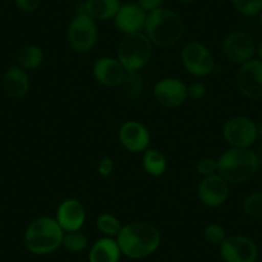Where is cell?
Wrapping results in <instances>:
<instances>
[{
  "mask_svg": "<svg viewBox=\"0 0 262 262\" xmlns=\"http://www.w3.org/2000/svg\"><path fill=\"white\" fill-rule=\"evenodd\" d=\"M44 52L40 47L36 45H27L22 48L17 54V64L24 69L25 71L39 69L44 62Z\"/></svg>",
  "mask_w": 262,
  "mask_h": 262,
  "instance_id": "cell-22",
  "label": "cell"
},
{
  "mask_svg": "<svg viewBox=\"0 0 262 262\" xmlns=\"http://www.w3.org/2000/svg\"><path fill=\"white\" fill-rule=\"evenodd\" d=\"M261 156H262V143H261Z\"/></svg>",
  "mask_w": 262,
  "mask_h": 262,
  "instance_id": "cell-38",
  "label": "cell"
},
{
  "mask_svg": "<svg viewBox=\"0 0 262 262\" xmlns=\"http://www.w3.org/2000/svg\"><path fill=\"white\" fill-rule=\"evenodd\" d=\"M256 52H257V55H258V59L262 62V41L256 47Z\"/></svg>",
  "mask_w": 262,
  "mask_h": 262,
  "instance_id": "cell-34",
  "label": "cell"
},
{
  "mask_svg": "<svg viewBox=\"0 0 262 262\" xmlns=\"http://www.w3.org/2000/svg\"><path fill=\"white\" fill-rule=\"evenodd\" d=\"M3 89L12 99L24 98L30 90V77L27 71L13 66L6 71L3 76Z\"/></svg>",
  "mask_w": 262,
  "mask_h": 262,
  "instance_id": "cell-18",
  "label": "cell"
},
{
  "mask_svg": "<svg viewBox=\"0 0 262 262\" xmlns=\"http://www.w3.org/2000/svg\"><path fill=\"white\" fill-rule=\"evenodd\" d=\"M121 254L116 238L103 236L90 247L89 262H118Z\"/></svg>",
  "mask_w": 262,
  "mask_h": 262,
  "instance_id": "cell-19",
  "label": "cell"
},
{
  "mask_svg": "<svg viewBox=\"0 0 262 262\" xmlns=\"http://www.w3.org/2000/svg\"><path fill=\"white\" fill-rule=\"evenodd\" d=\"M63 235L64 231L62 230L55 217L40 216L32 220L27 226L24 236L25 247L30 253L45 256L62 247Z\"/></svg>",
  "mask_w": 262,
  "mask_h": 262,
  "instance_id": "cell-3",
  "label": "cell"
},
{
  "mask_svg": "<svg viewBox=\"0 0 262 262\" xmlns=\"http://www.w3.org/2000/svg\"><path fill=\"white\" fill-rule=\"evenodd\" d=\"M184 69L195 77H205L215 72L216 62L212 53L206 45L198 41H189L181 50Z\"/></svg>",
  "mask_w": 262,
  "mask_h": 262,
  "instance_id": "cell-7",
  "label": "cell"
},
{
  "mask_svg": "<svg viewBox=\"0 0 262 262\" xmlns=\"http://www.w3.org/2000/svg\"><path fill=\"white\" fill-rule=\"evenodd\" d=\"M121 8L120 0H85L82 13L97 21H110Z\"/></svg>",
  "mask_w": 262,
  "mask_h": 262,
  "instance_id": "cell-20",
  "label": "cell"
},
{
  "mask_svg": "<svg viewBox=\"0 0 262 262\" xmlns=\"http://www.w3.org/2000/svg\"><path fill=\"white\" fill-rule=\"evenodd\" d=\"M121 253L131 259H143L155 253L162 236L157 226L147 221H134L122 225L116 236Z\"/></svg>",
  "mask_w": 262,
  "mask_h": 262,
  "instance_id": "cell-1",
  "label": "cell"
},
{
  "mask_svg": "<svg viewBox=\"0 0 262 262\" xmlns=\"http://www.w3.org/2000/svg\"><path fill=\"white\" fill-rule=\"evenodd\" d=\"M98 36L99 31L97 22L82 12L77 13L71 19L66 31L69 45L74 52L80 54H85L93 50L98 41Z\"/></svg>",
  "mask_w": 262,
  "mask_h": 262,
  "instance_id": "cell-6",
  "label": "cell"
},
{
  "mask_svg": "<svg viewBox=\"0 0 262 262\" xmlns=\"http://www.w3.org/2000/svg\"><path fill=\"white\" fill-rule=\"evenodd\" d=\"M126 70L117 58L100 57L93 64V76L105 88H120L126 77Z\"/></svg>",
  "mask_w": 262,
  "mask_h": 262,
  "instance_id": "cell-16",
  "label": "cell"
},
{
  "mask_svg": "<svg viewBox=\"0 0 262 262\" xmlns=\"http://www.w3.org/2000/svg\"><path fill=\"white\" fill-rule=\"evenodd\" d=\"M257 131H258V137H262V120L257 123Z\"/></svg>",
  "mask_w": 262,
  "mask_h": 262,
  "instance_id": "cell-35",
  "label": "cell"
},
{
  "mask_svg": "<svg viewBox=\"0 0 262 262\" xmlns=\"http://www.w3.org/2000/svg\"><path fill=\"white\" fill-rule=\"evenodd\" d=\"M95 225H97L98 230L104 236H108V238H116L121 231V228H122L121 221L115 215L108 212H104L98 216Z\"/></svg>",
  "mask_w": 262,
  "mask_h": 262,
  "instance_id": "cell-24",
  "label": "cell"
},
{
  "mask_svg": "<svg viewBox=\"0 0 262 262\" xmlns=\"http://www.w3.org/2000/svg\"><path fill=\"white\" fill-rule=\"evenodd\" d=\"M259 24H261V27H262V12L259 13Z\"/></svg>",
  "mask_w": 262,
  "mask_h": 262,
  "instance_id": "cell-37",
  "label": "cell"
},
{
  "mask_svg": "<svg viewBox=\"0 0 262 262\" xmlns=\"http://www.w3.org/2000/svg\"><path fill=\"white\" fill-rule=\"evenodd\" d=\"M206 95V85L203 82H193L188 86V98L193 100L202 99Z\"/></svg>",
  "mask_w": 262,
  "mask_h": 262,
  "instance_id": "cell-32",
  "label": "cell"
},
{
  "mask_svg": "<svg viewBox=\"0 0 262 262\" xmlns=\"http://www.w3.org/2000/svg\"><path fill=\"white\" fill-rule=\"evenodd\" d=\"M235 84L243 97L251 100L262 99V62L251 59L239 66Z\"/></svg>",
  "mask_w": 262,
  "mask_h": 262,
  "instance_id": "cell-9",
  "label": "cell"
},
{
  "mask_svg": "<svg viewBox=\"0 0 262 262\" xmlns=\"http://www.w3.org/2000/svg\"><path fill=\"white\" fill-rule=\"evenodd\" d=\"M185 24L180 14L167 8H158L147 14L144 34L153 45L170 48L184 36Z\"/></svg>",
  "mask_w": 262,
  "mask_h": 262,
  "instance_id": "cell-2",
  "label": "cell"
},
{
  "mask_svg": "<svg viewBox=\"0 0 262 262\" xmlns=\"http://www.w3.org/2000/svg\"><path fill=\"white\" fill-rule=\"evenodd\" d=\"M147 12L143 11L138 3L121 4L117 14L113 18L115 26L121 34L130 35L144 31Z\"/></svg>",
  "mask_w": 262,
  "mask_h": 262,
  "instance_id": "cell-17",
  "label": "cell"
},
{
  "mask_svg": "<svg viewBox=\"0 0 262 262\" xmlns=\"http://www.w3.org/2000/svg\"><path fill=\"white\" fill-rule=\"evenodd\" d=\"M153 97L165 108H179L188 99V86L176 77H165L156 82Z\"/></svg>",
  "mask_w": 262,
  "mask_h": 262,
  "instance_id": "cell-12",
  "label": "cell"
},
{
  "mask_svg": "<svg viewBox=\"0 0 262 262\" xmlns=\"http://www.w3.org/2000/svg\"><path fill=\"white\" fill-rule=\"evenodd\" d=\"M153 44L144 32L123 35L117 47V59L126 72H138L149 63Z\"/></svg>",
  "mask_w": 262,
  "mask_h": 262,
  "instance_id": "cell-5",
  "label": "cell"
},
{
  "mask_svg": "<svg viewBox=\"0 0 262 262\" xmlns=\"http://www.w3.org/2000/svg\"><path fill=\"white\" fill-rule=\"evenodd\" d=\"M223 137L230 148H249L258 138L257 123L246 116H234L224 123Z\"/></svg>",
  "mask_w": 262,
  "mask_h": 262,
  "instance_id": "cell-8",
  "label": "cell"
},
{
  "mask_svg": "<svg viewBox=\"0 0 262 262\" xmlns=\"http://www.w3.org/2000/svg\"><path fill=\"white\" fill-rule=\"evenodd\" d=\"M88 246H89V239L81 230L69 231L63 235L62 247L67 252L80 253V252H84L88 248Z\"/></svg>",
  "mask_w": 262,
  "mask_h": 262,
  "instance_id": "cell-23",
  "label": "cell"
},
{
  "mask_svg": "<svg viewBox=\"0 0 262 262\" xmlns=\"http://www.w3.org/2000/svg\"><path fill=\"white\" fill-rule=\"evenodd\" d=\"M196 173L202 178L217 173V160L212 157H203L198 160L195 165Z\"/></svg>",
  "mask_w": 262,
  "mask_h": 262,
  "instance_id": "cell-29",
  "label": "cell"
},
{
  "mask_svg": "<svg viewBox=\"0 0 262 262\" xmlns=\"http://www.w3.org/2000/svg\"><path fill=\"white\" fill-rule=\"evenodd\" d=\"M55 220L64 233L81 230L86 221V210L81 201L76 198H67L58 206Z\"/></svg>",
  "mask_w": 262,
  "mask_h": 262,
  "instance_id": "cell-15",
  "label": "cell"
},
{
  "mask_svg": "<svg viewBox=\"0 0 262 262\" xmlns=\"http://www.w3.org/2000/svg\"><path fill=\"white\" fill-rule=\"evenodd\" d=\"M220 256L224 262H256L258 248L251 238L235 234L220 244Z\"/></svg>",
  "mask_w": 262,
  "mask_h": 262,
  "instance_id": "cell-11",
  "label": "cell"
},
{
  "mask_svg": "<svg viewBox=\"0 0 262 262\" xmlns=\"http://www.w3.org/2000/svg\"><path fill=\"white\" fill-rule=\"evenodd\" d=\"M243 210L249 217L254 220H262V190L247 196L243 202Z\"/></svg>",
  "mask_w": 262,
  "mask_h": 262,
  "instance_id": "cell-26",
  "label": "cell"
},
{
  "mask_svg": "<svg viewBox=\"0 0 262 262\" xmlns=\"http://www.w3.org/2000/svg\"><path fill=\"white\" fill-rule=\"evenodd\" d=\"M98 173L103 178H108L112 175L113 170H115V162L111 157H103L102 160L98 162Z\"/></svg>",
  "mask_w": 262,
  "mask_h": 262,
  "instance_id": "cell-30",
  "label": "cell"
},
{
  "mask_svg": "<svg viewBox=\"0 0 262 262\" xmlns=\"http://www.w3.org/2000/svg\"><path fill=\"white\" fill-rule=\"evenodd\" d=\"M120 88H123V92L130 99L139 98L142 95L143 90H144V81H143V77L139 75V71L127 72Z\"/></svg>",
  "mask_w": 262,
  "mask_h": 262,
  "instance_id": "cell-25",
  "label": "cell"
},
{
  "mask_svg": "<svg viewBox=\"0 0 262 262\" xmlns=\"http://www.w3.org/2000/svg\"><path fill=\"white\" fill-rule=\"evenodd\" d=\"M258 167V156L249 148H230L217 158V173L229 184L246 183Z\"/></svg>",
  "mask_w": 262,
  "mask_h": 262,
  "instance_id": "cell-4",
  "label": "cell"
},
{
  "mask_svg": "<svg viewBox=\"0 0 262 262\" xmlns=\"http://www.w3.org/2000/svg\"><path fill=\"white\" fill-rule=\"evenodd\" d=\"M203 236L207 243L212 246H220L226 239V230L220 224H208L203 231Z\"/></svg>",
  "mask_w": 262,
  "mask_h": 262,
  "instance_id": "cell-28",
  "label": "cell"
},
{
  "mask_svg": "<svg viewBox=\"0 0 262 262\" xmlns=\"http://www.w3.org/2000/svg\"><path fill=\"white\" fill-rule=\"evenodd\" d=\"M221 50L228 62L241 66L253 58L256 44L248 32L233 31L224 39Z\"/></svg>",
  "mask_w": 262,
  "mask_h": 262,
  "instance_id": "cell-10",
  "label": "cell"
},
{
  "mask_svg": "<svg viewBox=\"0 0 262 262\" xmlns=\"http://www.w3.org/2000/svg\"><path fill=\"white\" fill-rule=\"evenodd\" d=\"M41 0H14L17 8L25 13H34L40 7Z\"/></svg>",
  "mask_w": 262,
  "mask_h": 262,
  "instance_id": "cell-31",
  "label": "cell"
},
{
  "mask_svg": "<svg viewBox=\"0 0 262 262\" xmlns=\"http://www.w3.org/2000/svg\"><path fill=\"white\" fill-rule=\"evenodd\" d=\"M198 200L203 206L217 208L226 202L229 196V183L219 173L202 178L196 189Z\"/></svg>",
  "mask_w": 262,
  "mask_h": 262,
  "instance_id": "cell-13",
  "label": "cell"
},
{
  "mask_svg": "<svg viewBox=\"0 0 262 262\" xmlns=\"http://www.w3.org/2000/svg\"><path fill=\"white\" fill-rule=\"evenodd\" d=\"M143 168L148 175L160 178L167 170V160L161 150L148 148L145 152H143Z\"/></svg>",
  "mask_w": 262,
  "mask_h": 262,
  "instance_id": "cell-21",
  "label": "cell"
},
{
  "mask_svg": "<svg viewBox=\"0 0 262 262\" xmlns=\"http://www.w3.org/2000/svg\"><path fill=\"white\" fill-rule=\"evenodd\" d=\"M120 144L131 153H142L149 148V130L138 121H125L118 130Z\"/></svg>",
  "mask_w": 262,
  "mask_h": 262,
  "instance_id": "cell-14",
  "label": "cell"
},
{
  "mask_svg": "<svg viewBox=\"0 0 262 262\" xmlns=\"http://www.w3.org/2000/svg\"><path fill=\"white\" fill-rule=\"evenodd\" d=\"M180 3H184V4H189V3H193L194 0H179Z\"/></svg>",
  "mask_w": 262,
  "mask_h": 262,
  "instance_id": "cell-36",
  "label": "cell"
},
{
  "mask_svg": "<svg viewBox=\"0 0 262 262\" xmlns=\"http://www.w3.org/2000/svg\"><path fill=\"white\" fill-rule=\"evenodd\" d=\"M163 2L165 0H138V4H139L143 11L150 13V12L156 11V9L162 8Z\"/></svg>",
  "mask_w": 262,
  "mask_h": 262,
  "instance_id": "cell-33",
  "label": "cell"
},
{
  "mask_svg": "<svg viewBox=\"0 0 262 262\" xmlns=\"http://www.w3.org/2000/svg\"><path fill=\"white\" fill-rule=\"evenodd\" d=\"M231 3L242 16L253 17L262 12V0H231Z\"/></svg>",
  "mask_w": 262,
  "mask_h": 262,
  "instance_id": "cell-27",
  "label": "cell"
}]
</instances>
